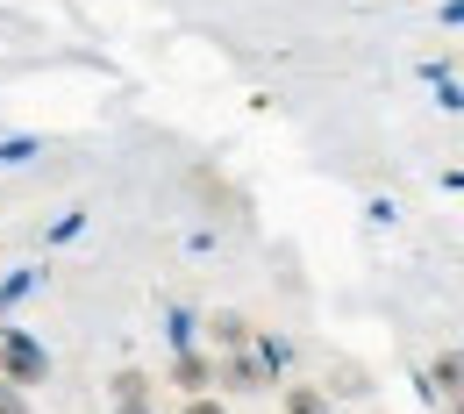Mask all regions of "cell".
<instances>
[{
  "instance_id": "cell-1",
  "label": "cell",
  "mask_w": 464,
  "mask_h": 414,
  "mask_svg": "<svg viewBox=\"0 0 464 414\" xmlns=\"http://www.w3.org/2000/svg\"><path fill=\"white\" fill-rule=\"evenodd\" d=\"M7 371H14V379H44V351L14 336V343H7Z\"/></svg>"
},
{
  "instance_id": "cell-2",
  "label": "cell",
  "mask_w": 464,
  "mask_h": 414,
  "mask_svg": "<svg viewBox=\"0 0 464 414\" xmlns=\"http://www.w3.org/2000/svg\"><path fill=\"white\" fill-rule=\"evenodd\" d=\"M286 414H329V400H322V393H307V386H293V393H286Z\"/></svg>"
},
{
  "instance_id": "cell-3",
  "label": "cell",
  "mask_w": 464,
  "mask_h": 414,
  "mask_svg": "<svg viewBox=\"0 0 464 414\" xmlns=\"http://www.w3.org/2000/svg\"><path fill=\"white\" fill-rule=\"evenodd\" d=\"M436 386H443V393H464V357H443V364H436Z\"/></svg>"
},
{
  "instance_id": "cell-4",
  "label": "cell",
  "mask_w": 464,
  "mask_h": 414,
  "mask_svg": "<svg viewBox=\"0 0 464 414\" xmlns=\"http://www.w3.org/2000/svg\"><path fill=\"white\" fill-rule=\"evenodd\" d=\"M336 393L357 400V393H372V386H364V371H357V364H336Z\"/></svg>"
},
{
  "instance_id": "cell-5",
  "label": "cell",
  "mask_w": 464,
  "mask_h": 414,
  "mask_svg": "<svg viewBox=\"0 0 464 414\" xmlns=\"http://www.w3.org/2000/svg\"><path fill=\"white\" fill-rule=\"evenodd\" d=\"M0 414H29V400H22V393H14L7 379H0Z\"/></svg>"
},
{
  "instance_id": "cell-6",
  "label": "cell",
  "mask_w": 464,
  "mask_h": 414,
  "mask_svg": "<svg viewBox=\"0 0 464 414\" xmlns=\"http://www.w3.org/2000/svg\"><path fill=\"white\" fill-rule=\"evenodd\" d=\"M186 414H222V408H215V400H193V408H186Z\"/></svg>"
},
{
  "instance_id": "cell-7",
  "label": "cell",
  "mask_w": 464,
  "mask_h": 414,
  "mask_svg": "<svg viewBox=\"0 0 464 414\" xmlns=\"http://www.w3.org/2000/svg\"><path fill=\"white\" fill-rule=\"evenodd\" d=\"M121 414H150V408H143V400H129V408H121Z\"/></svg>"
},
{
  "instance_id": "cell-8",
  "label": "cell",
  "mask_w": 464,
  "mask_h": 414,
  "mask_svg": "<svg viewBox=\"0 0 464 414\" xmlns=\"http://www.w3.org/2000/svg\"><path fill=\"white\" fill-rule=\"evenodd\" d=\"M450 414H464V393H458V408H450Z\"/></svg>"
}]
</instances>
